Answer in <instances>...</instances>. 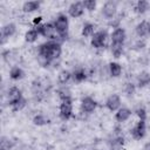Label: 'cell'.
Masks as SVG:
<instances>
[{"label": "cell", "mask_w": 150, "mask_h": 150, "mask_svg": "<svg viewBox=\"0 0 150 150\" xmlns=\"http://www.w3.org/2000/svg\"><path fill=\"white\" fill-rule=\"evenodd\" d=\"M61 55V45L57 41H48L39 46L38 57L42 66H48Z\"/></svg>", "instance_id": "1"}, {"label": "cell", "mask_w": 150, "mask_h": 150, "mask_svg": "<svg viewBox=\"0 0 150 150\" xmlns=\"http://www.w3.org/2000/svg\"><path fill=\"white\" fill-rule=\"evenodd\" d=\"M54 26H55V29L59 34L60 38L64 39L68 34V29H69V21H68V18L64 15V14H60L56 20L54 21Z\"/></svg>", "instance_id": "2"}, {"label": "cell", "mask_w": 150, "mask_h": 150, "mask_svg": "<svg viewBox=\"0 0 150 150\" xmlns=\"http://www.w3.org/2000/svg\"><path fill=\"white\" fill-rule=\"evenodd\" d=\"M73 115V101L70 96H67L61 100L60 104V117L64 121L69 120Z\"/></svg>", "instance_id": "3"}, {"label": "cell", "mask_w": 150, "mask_h": 150, "mask_svg": "<svg viewBox=\"0 0 150 150\" xmlns=\"http://www.w3.org/2000/svg\"><path fill=\"white\" fill-rule=\"evenodd\" d=\"M36 29H38V32H39L40 35H42V36H45L47 39H50L52 41H55V39H56L55 36L59 35L57 32H56V29H55L54 23H50V22L38 25L36 26Z\"/></svg>", "instance_id": "4"}, {"label": "cell", "mask_w": 150, "mask_h": 150, "mask_svg": "<svg viewBox=\"0 0 150 150\" xmlns=\"http://www.w3.org/2000/svg\"><path fill=\"white\" fill-rule=\"evenodd\" d=\"M107 39H108L107 30L96 32L91 38V46L94 48H103L107 43Z\"/></svg>", "instance_id": "5"}, {"label": "cell", "mask_w": 150, "mask_h": 150, "mask_svg": "<svg viewBox=\"0 0 150 150\" xmlns=\"http://www.w3.org/2000/svg\"><path fill=\"white\" fill-rule=\"evenodd\" d=\"M145 131H146L145 121L139 120V121L135 124V127L131 129V136H132L135 139H141V138H143V137H144Z\"/></svg>", "instance_id": "6"}, {"label": "cell", "mask_w": 150, "mask_h": 150, "mask_svg": "<svg viewBox=\"0 0 150 150\" xmlns=\"http://www.w3.org/2000/svg\"><path fill=\"white\" fill-rule=\"evenodd\" d=\"M125 41V30L123 28H116L111 33V46H123Z\"/></svg>", "instance_id": "7"}, {"label": "cell", "mask_w": 150, "mask_h": 150, "mask_svg": "<svg viewBox=\"0 0 150 150\" xmlns=\"http://www.w3.org/2000/svg\"><path fill=\"white\" fill-rule=\"evenodd\" d=\"M117 5L115 1H107L102 7V14L105 19H112L116 14Z\"/></svg>", "instance_id": "8"}, {"label": "cell", "mask_w": 150, "mask_h": 150, "mask_svg": "<svg viewBox=\"0 0 150 150\" xmlns=\"http://www.w3.org/2000/svg\"><path fill=\"white\" fill-rule=\"evenodd\" d=\"M84 12V6H83V2L81 1H76V2H73L69 7H68V13L71 18H80Z\"/></svg>", "instance_id": "9"}, {"label": "cell", "mask_w": 150, "mask_h": 150, "mask_svg": "<svg viewBox=\"0 0 150 150\" xmlns=\"http://www.w3.org/2000/svg\"><path fill=\"white\" fill-rule=\"evenodd\" d=\"M96 107H97V103H96V101L94 98H91L89 96L83 97V100L81 102V109H82V111H84L87 114H90V112H93L96 109Z\"/></svg>", "instance_id": "10"}, {"label": "cell", "mask_w": 150, "mask_h": 150, "mask_svg": "<svg viewBox=\"0 0 150 150\" xmlns=\"http://www.w3.org/2000/svg\"><path fill=\"white\" fill-rule=\"evenodd\" d=\"M105 107L110 110V111H116L120 109L121 107V100H120V96L116 95V94H112L110 95L107 101H105Z\"/></svg>", "instance_id": "11"}, {"label": "cell", "mask_w": 150, "mask_h": 150, "mask_svg": "<svg viewBox=\"0 0 150 150\" xmlns=\"http://www.w3.org/2000/svg\"><path fill=\"white\" fill-rule=\"evenodd\" d=\"M136 34L141 38L146 36L150 34V22L148 21H141L137 26H136Z\"/></svg>", "instance_id": "12"}, {"label": "cell", "mask_w": 150, "mask_h": 150, "mask_svg": "<svg viewBox=\"0 0 150 150\" xmlns=\"http://www.w3.org/2000/svg\"><path fill=\"white\" fill-rule=\"evenodd\" d=\"M130 116H131V110L130 109H128V108H120L117 110L116 115H115V118H116L117 122L123 123V122L128 121Z\"/></svg>", "instance_id": "13"}, {"label": "cell", "mask_w": 150, "mask_h": 150, "mask_svg": "<svg viewBox=\"0 0 150 150\" xmlns=\"http://www.w3.org/2000/svg\"><path fill=\"white\" fill-rule=\"evenodd\" d=\"M21 97H23V96H22V94H21V90H20L18 87H12V88L8 90V103H9V105H11L12 103H14L15 101L20 100Z\"/></svg>", "instance_id": "14"}, {"label": "cell", "mask_w": 150, "mask_h": 150, "mask_svg": "<svg viewBox=\"0 0 150 150\" xmlns=\"http://www.w3.org/2000/svg\"><path fill=\"white\" fill-rule=\"evenodd\" d=\"M14 33H15V25L14 23H7L6 26H4L2 30H1V40H2V42H5L6 39L11 38Z\"/></svg>", "instance_id": "15"}, {"label": "cell", "mask_w": 150, "mask_h": 150, "mask_svg": "<svg viewBox=\"0 0 150 150\" xmlns=\"http://www.w3.org/2000/svg\"><path fill=\"white\" fill-rule=\"evenodd\" d=\"M109 73H110V75H111L112 77H118V76L121 75V73H122V67H121V64L117 63V62H111V63L109 64Z\"/></svg>", "instance_id": "16"}, {"label": "cell", "mask_w": 150, "mask_h": 150, "mask_svg": "<svg viewBox=\"0 0 150 150\" xmlns=\"http://www.w3.org/2000/svg\"><path fill=\"white\" fill-rule=\"evenodd\" d=\"M137 83L139 87H145L146 84H149L150 83V74L146 71L139 73V75L137 76Z\"/></svg>", "instance_id": "17"}, {"label": "cell", "mask_w": 150, "mask_h": 150, "mask_svg": "<svg viewBox=\"0 0 150 150\" xmlns=\"http://www.w3.org/2000/svg\"><path fill=\"white\" fill-rule=\"evenodd\" d=\"M71 77L75 82H82L87 79V74L82 68H79V69L74 70V73L71 74Z\"/></svg>", "instance_id": "18"}, {"label": "cell", "mask_w": 150, "mask_h": 150, "mask_svg": "<svg viewBox=\"0 0 150 150\" xmlns=\"http://www.w3.org/2000/svg\"><path fill=\"white\" fill-rule=\"evenodd\" d=\"M39 7H40V2H39V1H27V2L23 4L22 9H23L25 12L30 13V12L36 11Z\"/></svg>", "instance_id": "19"}, {"label": "cell", "mask_w": 150, "mask_h": 150, "mask_svg": "<svg viewBox=\"0 0 150 150\" xmlns=\"http://www.w3.org/2000/svg\"><path fill=\"white\" fill-rule=\"evenodd\" d=\"M23 75H25V73L20 67H13L9 71V77L12 80H20L23 77Z\"/></svg>", "instance_id": "20"}, {"label": "cell", "mask_w": 150, "mask_h": 150, "mask_svg": "<svg viewBox=\"0 0 150 150\" xmlns=\"http://www.w3.org/2000/svg\"><path fill=\"white\" fill-rule=\"evenodd\" d=\"M39 35H40V34H39V32H38L36 28H34V29H29V30L25 34V40H26L27 42H34V41L38 40Z\"/></svg>", "instance_id": "21"}, {"label": "cell", "mask_w": 150, "mask_h": 150, "mask_svg": "<svg viewBox=\"0 0 150 150\" xmlns=\"http://www.w3.org/2000/svg\"><path fill=\"white\" fill-rule=\"evenodd\" d=\"M57 79H59V82L61 83V84H66L70 79H71V73L70 71H68V70H61L60 73H59V76H57Z\"/></svg>", "instance_id": "22"}, {"label": "cell", "mask_w": 150, "mask_h": 150, "mask_svg": "<svg viewBox=\"0 0 150 150\" xmlns=\"http://www.w3.org/2000/svg\"><path fill=\"white\" fill-rule=\"evenodd\" d=\"M94 30H95V26H94L93 23H86V25L83 26V28H82V35L86 36V38L93 36V35L95 34Z\"/></svg>", "instance_id": "23"}, {"label": "cell", "mask_w": 150, "mask_h": 150, "mask_svg": "<svg viewBox=\"0 0 150 150\" xmlns=\"http://www.w3.org/2000/svg\"><path fill=\"white\" fill-rule=\"evenodd\" d=\"M11 107H12L13 111H19V110H21L22 108L26 107V100H25V97H21L20 100L15 101L14 103L11 104Z\"/></svg>", "instance_id": "24"}, {"label": "cell", "mask_w": 150, "mask_h": 150, "mask_svg": "<svg viewBox=\"0 0 150 150\" xmlns=\"http://www.w3.org/2000/svg\"><path fill=\"white\" fill-rule=\"evenodd\" d=\"M148 8H149V4H148V1L139 0V1L136 4V11H137L138 13H141V14L145 13V12L148 11Z\"/></svg>", "instance_id": "25"}, {"label": "cell", "mask_w": 150, "mask_h": 150, "mask_svg": "<svg viewBox=\"0 0 150 150\" xmlns=\"http://www.w3.org/2000/svg\"><path fill=\"white\" fill-rule=\"evenodd\" d=\"M123 144H124L123 137L118 136V137H116L112 141V143H111V150H121V148L123 146Z\"/></svg>", "instance_id": "26"}, {"label": "cell", "mask_w": 150, "mask_h": 150, "mask_svg": "<svg viewBox=\"0 0 150 150\" xmlns=\"http://www.w3.org/2000/svg\"><path fill=\"white\" fill-rule=\"evenodd\" d=\"M33 122H34V124H36V125H45L46 123H48V120H47L43 115L39 114V115H36V116L33 118Z\"/></svg>", "instance_id": "27"}, {"label": "cell", "mask_w": 150, "mask_h": 150, "mask_svg": "<svg viewBox=\"0 0 150 150\" xmlns=\"http://www.w3.org/2000/svg\"><path fill=\"white\" fill-rule=\"evenodd\" d=\"M111 53L115 57H120L123 53V46H111Z\"/></svg>", "instance_id": "28"}, {"label": "cell", "mask_w": 150, "mask_h": 150, "mask_svg": "<svg viewBox=\"0 0 150 150\" xmlns=\"http://www.w3.org/2000/svg\"><path fill=\"white\" fill-rule=\"evenodd\" d=\"M83 6H84V8L88 9V11H94L95 7H96V1H94V0L83 1Z\"/></svg>", "instance_id": "29"}, {"label": "cell", "mask_w": 150, "mask_h": 150, "mask_svg": "<svg viewBox=\"0 0 150 150\" xmlns=\"http://www.w3.org/2000/svg\"><path fill=\"white\" fill-rule=\"evenodd\" d=\"M136 114H137V116L139 117V120L145 121V118H146V111H145L144 108H138V109L136 110Z\"/></svg>", "instance_id": "30"}, {"label": "cell", "mask_w": 150, "mask_h": 150, "mask_svg": "<svg viewBox=\"0 0 150 150\" xmlns=\"http://www.w3.org/2000/svg\"><path fill=\"white\" fill-rule=\"evenodd\" d=\"M134 90H135L134 86L129 83V84H128V89H127V94H128V95H130V94H132V93H134Z\"/></svg>", "instance_id": "31"}, {"label": "cell", "mask_w": 150, "mask_h": 150, "mask_svg": "<svg viewBox=\"0 0 150 150\" xmlns=\"http://www.w3.org/2000/svg\"><path fill=\"white\" fill-rule=\"evenodd\" d=\"M40 21H41V18H40V16H39V18H35V19H34V23H35V25H36V23H39Z\"/></svg>", "instance_id": "32"}, {"label": "cell", "mask_w": 150, "mask_h": 150, "mask_svg": "<svg viewBox=\"0 0 150 150\" xmlns=\"http://www.w3.org/2000/svg\"><path fill=\"white\" fill-rule=\"evenodd\" d=\"M2 150H6V149H2Z\"/></svg>", "instance_id": "33"}]
</instances>
